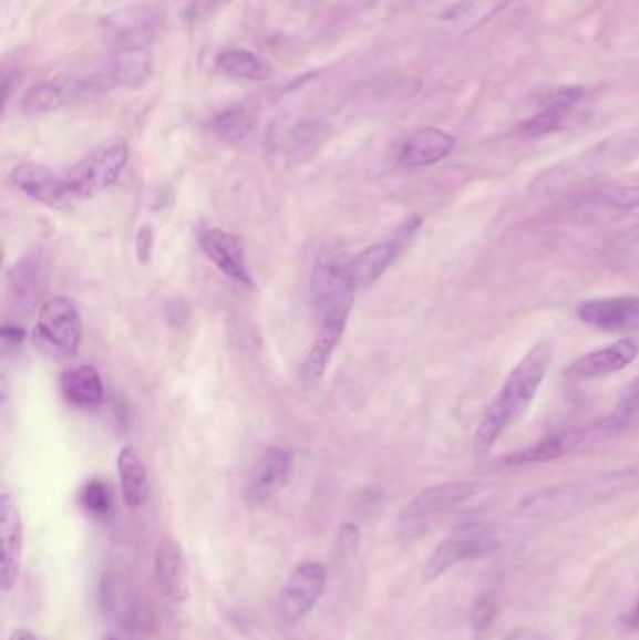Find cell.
Here are the masks:
<instances>
[{"label":"cell","mask_w":639,"mask_h":640,"mask_svg":"<svg viewBox=\"0 0 639 640\" xmlns=\"http://www.w3.org/2000/svg\"><path fill=\"white\" fill-rule=\"evenodd\" d=\"M549 362H552V347L548 341L536 343L522 358V362L514 368L511 376L506 379L505 386L501 388L499 395L487 406L478 423L475 435V447L478 452L492 450L497 438L511 427L512 423L524 416L543 384Z\"/></svg>","instance_id":"cell-1"},{"label":"cell","mask_w":639,"mask_h":640,"mask_svg":"<svg viewBox=\"0 0 639 640\" xmlns=\"http://www.w3.org/2000/svg\"><path fill=\"white\" fill-rule=\"evenodd\" d=\"M639 157V127L616 133L589 151L570 157L535 182L538 194L554 195L630 164Z\"/></svg>","instance_id":"cell-2"},{"label":"cell","mask_w":639,"mask_h":640,"mask_svg":"<svg viewBox=\"0 0 639 640\" xmlns=\"http://www.w3.org/2000/svg\"><path fill=\"white\" fill-rule=\"evenodd\" d=\"M639 484V472L627 471L597 477L587 484L567 485L543 491L522 504V514L530 519H559L576 514L591 504L609 500L611 496L632 489Z\"/></svg>","instance_id":"cell-3"},{"label":"cell","mask_w":639,"mask_h":640,"mask_svg":"<svg viewBox=\"0 0 639 640\" xmlns=\"http://www.w3.org/2000/svg\"><path fill=\"white\" fill-rule=\"evenodd\" d=\"M348 260L334 246L324 248L317 259L311 276V295L321 320L348 322L357 292L349 276Z\"/></svg>","instance_id":"cell-4"},{"label":"cell","mask_w":639,"mask_h":640,"mask_svg":"<svg viewBox=\"0 0 639 640\" xmlns=\"http://www.w3.org/2000/svg\"><path fill=\"white\" fill-rule=\"evenodd\" d=\"M130 148L122 140L110 141L86 154L62 175L68 200H83L111 188L128 164Z\"/></svg>","instance_id":"cell-5"},{"label":"cell","mask_w":639,"mask_h":640,"mask_svg":"<svg viewBox=\"0 0 639 640\" xmlns=\"http://www.w3.org/2000/svg\"><path fill=\"white\" fill-rule=\"evenodd\" d=\"M499 534L489 523L482 520L462 523L437 545V549L433 550L422 579L432 582L460 564L492 555L494 550L499 549Z\"/></svg>","instance_id":"cell-6"},{"label":"cell","mask_w":639,"mask_h":640,"mask_svg":"<svg viewBox=\"0 0 639 640\" xmlns=\"http://www.w3.org/2000/svg\"><path fill=\"white\" fill-rule=\"evenodd\" d=\"M164 18L153 4H134L113 12L100 24V38L111 55L151 51Z\"/></svg>","instance_id":"cell-7"},{"label":"cell","mask_w":639,"mask_h":640,"mask_svg":"<svg viewBox=\"0 0 639 640\" xmlns=\"http://www.w3.org/2000/svg\"><path fill=\"white\" fill-rule=\"evenodd\" d=\"M83 338L78 306L66 297H51L40 306L32 328V341L38 349L56 358H70L78 352Z\"/></svg>","instance_id":"cell-8"},{"label":"cell","mask_w":639,"mask_h":640,"mask_svg":"<svg viewBox=\"0 0 639 640\" xmlns=\"http://www.w3.org/2000/svg\"><path fill=\"white\" fill-rule=\"evenodd\" d=\"M476 493L473 482H446L421 491L400 515V531L405 538H419L437 525L441 517L457 508Z\"/></svg>","instance_id":"cell-9"},{"label":"cell","mask_w":639,"mask_h":640,"mask_svg":"<svg viewBox=\"0 0 639 640\" xmlns=\"http://www.w3.org/2000/svg\"><path fill=\"white\" fill-rule=\"evenodd\" d=\"M327 588V568L321 562H305L292 569L278 598V622L291 628L308 617Z\"/></svg>","instance_id":"cell-10"},{"label":"cell","mask_w":639,"mask_h":640,"mask_svg":"<svg viewBox=\"0 0 639 640\" xmlns=\"http://www.w3.org/2000/svg\"><path fill=\"white\" fill-rule=\"evenodd\" d=\"M419 225H421V219L411 218L408 224L403 225L394 240L373 244L370 248H365L364 251H360L359 255H354L348 260L349 276L353 279L357 290L365 289V287L375 283L389 270L400 255L403 240H408L409 236L414 235Z\"/></svg>","instance_id":"cell-11"},{"label":"cell","mask_w":639,"mask_h":640,"mask_svg":"<svg viewBox=\"0 0 639 640\" xmlns=\"http://www.w3.org/2000/svg\"><path fill=\"white\" fill-rule=\"evenodd\" d=\"M0 539H2L0 590L8 593L16 586L23 556V520L18 504L8 491H2L0 495Z\"/></svg>","instance_id":"cell-12"},{"label":"cell","mask_w":639,"mask_h":640,"mask_svg":"<svg viewBox=\"0 0 639 640\" xmlns=\"http://www.w3.org/2000/svg\"><path fill=\"white\" fill-rule=\"evenodd\" d=\"M199 244L219 272L227 278L235 279L237 283L248 285V287L254 285L246 249L238 236L227 230L216 229V227H207L199 233Z\"/></svg>","instance_id":"cell-13"},{"label":"cell","mask_w":639,"mask_h":640,"mask_svg":"<svg viewBox=\"0 0 639 640\" xmlns=\"http://www.w3.org/2000/svg\"><path fill=\"white\" fill-rule=\"evenodd\" d=\"M578 317L606 332H639V298H598L579 303Z\"/></svg>","instance_id":"cell-14"},{"label":"cell","mask_w":639,"mask_h":640,"mask_svg":"<svg viewBox=\"0 0 639 640\" xmlns=\"http://www.w3.org/2000/svg\"><path fill=\"white\" fill-rule=\"evenodd\" d=\"M292 457L284 447H268L251 472L246 498L251 504H265L275 498L291 482Z\"/></svg>","instance_id":"cell-15"},{"label":"cell","mask_w":639,"mask_h":640,"mask_svg":"<svg viewBox=\"0 0 639 640\" xmlns=\"http://www.w3.org/2000/svg\"><path fill=\"white\" fill-rule=\"evenodd\" d=\"M638 354L639 343L636 339H621L606 349L578 358L576 362L570 363L565 376L570 381H589V379L611 375L630 365Z\"/></svg>","instance_id":"cell-16"},{"label":"cell","mask_w":639,"mask_h":640,"mask_svg":"<svg viewBox=\"0 0 639 640\" xmlns=\"http://www.w3.org/2000/svg\"><path fill=\"white\" fill-rule=\"evenodd\" d=\"M154 575L159 590L175 601H184L189 593L188 562L183 545L173 538L159 541L154 558Z\"/></svg>","instance_id":"cell-17"},{"label":"cell","mask_w":639,"mask_h":640,"mask_svg":"<svg viewBox=\"0 0 639 640\" xmlns=\"http://www.w3.org/2000/svg\"><path fill=\"white\" fill-rule=\"evenodd\" d=\"M456 140L451 133L439 127H424L413 133L400 148V164L403 167H430L445 159L454 151Z\"/></svg>","instance_id":"cell-18"},{"label":"cell","mask_w":639,"mask_h":640,"mask_svg":"<svg viewBox=\"0 0 639 640\" xmlns=\"http://www.w3.org/2000/svg\"><path fill=\"white\" fill-rule=\"evenodd\" d=\"M10 182L19 192H23L27 197L38 203L61 205L68 200L64 186H62V176L55 175L45 165L32 164V162L18 165L10 173Z\"/></svg>","instance_id":"cell-19"},{"label":"cell","mask_w":639,"mask_h":640,"mask_svg":"<svg viewBox=\"0 0 639 640\" xmlns=\"http://www.w3.org/2000/svg\"><path fill=\"white\" fill-rule=\"evenodd\" d=\"M584 96L585 91L581 86H567V89H560L559 92H555L543 110L538 111L535 116L527 118L519 126L522 137L536 140V137H543V135H548V133L559 130L565 116L584 100Z\"/></svg>","instance_id":"cell-20"},{"label":"cell","mask_w":639,"mask_h":640,"mask_svg":"<svg viewBox=\"0 0 639 640\" xmlns=\"http://www.w3.org/2000/svg\"><path fill=\"white\" fill-rule=\"evenodd\" d=\"M62 395L81 411H94L104 403V384L92 365L66 369L61 376Z\"/></svg>","instance_id":"cell-21"},{"label":"cell","mask_w":639,"mask_h":640,"mask_svg":"<svg viewBox=\"0 0 639 640\" xmlns=\"http://www.w3.org/2000/svg\"><path fill=\"white\" fill-rule=\"evenodd\" d=\"M121 479L122 500L128 508H140L151 495L146 466L135 446H124L116 460Z\"/></svg>","instance_id":"cell-22"},{"label":"cell","mask_w":639,"mask_h":640,"mask_svg":"<svg viewBox=\"0 0 639 640\" xmlns=\"http://www.w3.org/2000/svg\"><path fill=\"white\" fill-rule=\"evenodd\" d=\"M75 92L68 75L43 81L24 94L21 100V111L27 116L48 115L55 113L68 103L75 102Z\"/></svg>","instance_id":"cell-23"},{"label":"cell","mask_w":639,"mask_h":640,"mask_svg":"<svg viewBox=\"0 0 639 640\" xmlns=\"http://www.w3.org/2000/svg\"><path fill=\"white\" fill-rule=\"evenodd\" d=\"M216 68L227 78L261 83L275 75V66L248 49H227L216 56Z\"/></svg>","instance_id":"cell-24"},{"label":"cell","mask_w":639,"mask_h":640,"mask_svg":"<svg viewBox=\"0 0 639 640\" xmlns=\"http://www.w3.org/2000/svg\"><path fill=\"white\" fill-rule=\"evenodd\" d=\"M343 332H346V322L323 320L319 324V332H317L316 341L311 344L308 358H306L305 369H302L306 381L317 382L324 375L330 358L334 354L336 347L340 343Z\"/></svg>","instance_id":"cell-25"},{"label":"cell","mask_w":639,"mask_h":640,"mask_svg":"<svg viewBox=\"0 0 639 640\" xmlns=\"http://www.w3.org/2000/svg\"><path fill=\"white\" fill-rule=\"evenodd\" d=\"M579 442V433L565 431L557 435L546 436L536 442L535 446L527 447L524 452L512 453L506 460L508 465H536L546 461L559 460L560 455L570 452Z\"/></svg>","instance_id":"cell-26"},{"label":"cell","mask_w":639,"mask_h":640,"mask_svg":"<svg viewBox=\"0 0 639 640\" xmlns=\"http://www.w3.org/2000/svg\"><path fill=\"white\" fill-rule=\"evenodd\" d=\"M256 126V121L250 111L240 105L224 110L214 116L213 130L218 133L221 140L243 141L250 135L251 130Z\"/></svg>","instance_id":"cell-27"},{"label":"cell","mask_w":639,"mask_h":640,"mask_svg":"<svg viewBox=\"0 0 639 640\" xmlns=\"http://www.w3.org/2000/svg\"><path fill=\"white\" fill-rule=\"evenodd\" d=\"M639 425V376L622 393L617 403L616 411L608 417L609 430H630Z\"/></svg>","instance_id":"cell-28"},{"label":"cell","mask_w":639,"mask_h":640,"mask_svg":"<svg viewBox=\"0 0 639 640\" xmlns=\"http://www.w3.org/2000/svg\"><path fill=\"white\" fill-rule=\"evenodd\" d=\"M81 508L91 517H107L113 506L111 491L102 479H91L80 493Z\"/></svg>","instance_id":"cell-29"},{"label":"cell","mask_w":639,"mask_h":640,"mask_svg":"<svg viewBox=\"0 0 639 640\" xmlns=\"http://www.w3.org/2000/svg\"><path fill=\"white\" fill-rule=\"evenodd\" d=\"M497 610H499V605H497V598H495L494 593H481L476 598L475 605L471 609V626H473L476 633L487 631L494 626Z\"/></svg>","instance_id":"cell-30"},{"label":"cell","mask_w":639,"mask_h":640,"mask_svg":"<svg viewBox=\"0 0 639 640\" xmlns=\"http://www.w3.org/2000/svg\"><path fill=\"white\" fill-rule=\"evenodd\" d=\"M227 0H192V4L188 8V18L202 19L213 16L216 10L224 7Z\"/></svg>","instance_id":"cell-31"},{"label":"cell","mask_w":639,"mask_h":640,"mask_svg":"<svg viewBox=\"0 0 639 640\" xmlns=\"http://www.w3.org/2000/svg\"><path fill=\"white\" fill-rule=\"evenodd\" d=\"M482 2H484V0H462L460 4L451 8V10L445 13V19L467 18L470 13L476 12V10L482 7Z\"/></svg>","instance_id":"cell-32"},{"label":"cell","mask_w":639,"mask_h":640,"mask_svg":"<svg viewBox=\"0 0 639 640\" xmlns=\"http://www.w3.org/2000/svg\"><path fill=\"white\" fill-rule=\"evenodd\" d=\"M505 640H552L548 634L540 633L536 629L518 628L506 634Z\"/></svg>","instance_id":"cell-33"},{"label":"cell","mask_w":639,"mask_h":640,"mask_svg":"<svg viewBox=\"0 0 639 640\" xmlns=\"http://www.w3.org/2000/svg\"><path fill=\"white\" fill-rule=\"evenodd\" d=\"M143 249H146V255L151 257V249H153V229H151V227H143L140 236H137V254H140V259L143 257V254H145Z\"/></svg>","instance_id":"cell-34"},{"label":"cell","mask_w":639,"mask_h":640,"mask_svg":"<svg viewBox=\"0 0 639 640\" xmlns=\"http://www.w3.org/2000/svg\"><path fill=\"white\" fill-rule=\"evenodd\" d=\"M167 311H175V314H167L169 317L171 322H175V324H183L184 320L188 319V308H186V303L183 302H175L169 303V308Z\"/></svg>","instance_id":"cell-35"},{"label":"cell","mask_w":639,"mask_h":640,"mask_svg":"<svg viewBox=\"0 0 639 640\" xmlns=\"http://www.w3.org/2000/svg\"><path fill=\"white\" fill-rule=\"evenodd\" d=\"M24 339V332L18 327L2 328V341L10 344H19Z\"/></svg>","instance_id":"cell-36"},{"label":"cell","mask_w":639,"mask_h":640,"mask_svg":"<svg viewBox=\"0 0 639 640\" xmlns=\"http://www.w3.org/2000/svg\"><path fill=\"white\" fill-rule=\"evenodd\" d=\"M625 623H627L628 629H633V631H638L639 629V598L633 605L630 612H628L627 618H625Z\"/></svg>","instance_id":"cell-37"},{"label":"cell","mask_w":639,"mask_h":640,"mask_svg":"<svg viewBox=\"0 0 639 640\" xmlns=\"http://www.w3.org/2000/svg\"><path fill=\"white\" fill-rule=\"evenodd\" d=\"M8 640H38V637L29 629H16Z\"/></svg>","instance_id":"cell-38"},{"label":"cell","mask_w":639,"mask_h":640,"mask_svg":"<svg viewBox=\"0 0 639 640\" xmlns=\"http://www.w3.org/2000/svg\"><path fill=\"white\" fill-rule=\"evenodd\" d=\"M110 640H115V639H110Z\"/></svg>","instance_id":"cell-39"}]
</instances>
